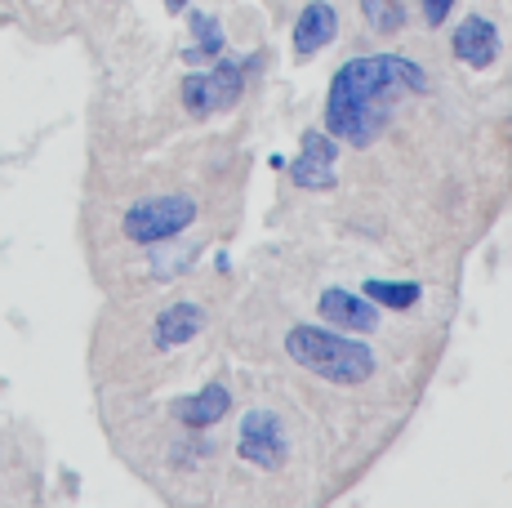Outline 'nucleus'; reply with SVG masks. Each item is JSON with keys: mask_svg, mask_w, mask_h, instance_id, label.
<instances>
[{"mask_svg": "<svg viewBox=\"0 0 512 508\" xmlns=\"http://www.w3.org/2000/svg\"><path fill=\"white\" fill-rule=\"evenodd\" d=\"M406 94H428V72L415 58L366 54L334 72L326 94V134L334 143L366 152L388 130V116Z\"/></svg>", "mask_w": 512, "mask_h": 508, "instance_id": "obj_1", "label": "nucleus"}, {"mask_svg": "<svg viewBox=\"0 0 512 508\" xmlns=\"http://www.w3.org/2000/svg\"><path fill=\"white\" fill-rule=\"evenodd\" d=\"M285 357L294 366H303L308 375L339 384V388L366 384V379H374V370H379V357L361 339L339 335V330H326V326H290L285 330Z\"/></svg>", "mask_w": 512, "mask_h": 508, "instance_id": "obj_2", "label": "nucleus"}, {"mask_svg": "<svg viewBox=\"0 0 512 508\" xmlns=\"http://www.w3.org/2000/svg\"><path fill=\"white\" fill-rule=\"evenodd\" d=\"M196 214H201V205L187 197V192H156V197L134 201L121 214V232L134 246H161V241L183 237L196 223Z\"/></svg>", "mask_w": 512, "mask_h": 508, "instance_id": "obj_3", "label": "nucleus"}, {"mask_svg": "<svg viewBox=\"0 0 512 508\" xmlns=\"http://www.w3.org/2000/svg\"><path fill=\"white\" fill-rule=\"evenodd\" d=\"M285 455H290V433H285V424L263 406L250 410V415L241 419V433H236V459L259 468V473H272V468L285 464Z\"/></svg>", "mask_w": 512, "mask_h": 508, "instance_id": "obj_4", "label": "nucleus"}, {"mask_svg": "<svg viewBox=\"0 0 512 508\" xmlns=\"http://www.w3.org/2000/svg\"><path fill=\"white\" fill-rule=\"evenodd\" d=\"M334 161H339V143L326 130H308L303 134V152L294 156L290 179L294 188H334Z\"/></svg>", "mask_w": 512, "mask_h": 508, "instance_id": "obj_5", "label": "nucleus"}, {"mask_svg": "<svg viewBox=\"0 0 512 508\" xmlns=\"http://www.w3.org/2000/svg\"><path fill=\"white\" fill-rule=\"evenodd\" d=\"M450 54H455L464 67H472V72H486V67H495V58H499V32H495V23H490L486 14H468L464 23L455 27V36H450Z\"/></svg>", "mask_w": 512, "mask_h": 508, "instance_id": "obj_6", "label": "nucleus"}, {"mask_svg": "<svg viewBox=\"0 0 512 508\" xmlns=\"http://www.w3.org/2000/svg\"><path fill=\"white\" fill-rule=\"evenodd\" d=\"M317 304H321V317L339 330H379L383 326V308L370 304V299L357 295V290L330 286V290H321Z\"/></svg>", "mask_w": 512, "mask_h": 508, "instance_id": "obj_7", "label": "nucleus"}, {"mask_svg": "<svg viewBox=\"0 0 512 508\" xmlns=\"http://www.w3.org/2000/svg\"><path fill=\"white\" fill-rule=\"evenodd\" d=\"M334 36H339V14H334V5L330 0H312V5H303L299 23H294V54L299 58L321 54Z\"/></svg>", "mask_w": 512, "mask_h": 508, "instance_id": "obj_8", "label": "nucleus"}, {"mask_svg": "<svg viewBox=\"0 0 512 508\" xmlns=\"http://www.w3.org/2000/svg\"><path fill=\"white\" fill-rule=\"evenodd\" d=\"M228 410H232V388L214 379V384H205L201 393L183 397V402L174 406V415H179L183 428H192V433H205V428H214L219 419H228Z\"/></svg>", "mask_w": 512, "mask_h": 508, "instance_id": "obj_9", "label": "nucleus"}, {"mask_svg": "<svg viewBox=\"0 0 512 508\" xmlns=\"http://www.w3.org/2000/svg\"><path fill=\"white\" fill-rule=\"evenodd\" d=\"M152 330H156V348H165V353H170V348H183L205 330V308L187 304V299H174V304L156 317Z\"/></svg>", "mask_w": 512, "mask_h": 508, "instance_id": "obj_10", "label": "nucleus"}, {"mask_svg": "<svg viewBox=\"0 0 512 508\" xmlns=\"http://www.w3.org/2000/svg\"><path fill=\"white\" fill-rule=\"evenodd\" d=\"M183 107L192 116H210V112H223V94H219V81L214 72H192L183 81Z\"/></svg>", "mask_w": 512, "mask_h": 508, "instance_id": "obj_11", "label": "nucleus"}, {"mask_svg": "<svg viewBox=\"0 0 512 508\" xmlns=\"http://www.w3.org/2000/svg\"><path fill=\"white\" fill-rule=\"evenodd\" d=\"M419 295H423V290L415 286V281H379V277L366 281V299H370V304H379V308H388V312L415 308Z\"/></svg>", "mask_w": 512, "mask_h": 508, "instance_id": "obj_12", "label": "nucleus"}, {"mask_svg": "<svg viewBox=\"0 0 512 508\" xmlns=\"http://www.w3.org/2000/svg\"><path fill=\"white\" fill-rule=\"evenodd\" d=\"M361 5H366L370 27H379L383 36H388V32H397V27L406 23V9H401L397 0H361Z\"/></svg>", "mask_w": 512, "mask_h": 508, "instance_id": "obj_13", "label": "nucleus"}, {"mask_svg": "<svg viewBox=\"0 0 512 508\" xmlns=\"http://www.w3.org/2000/svg\"><path fill=\"white\" fill-rule=\"evenodd\" d=\"M192 27H196V36H205V45H201L205 54H223V32L210 14H192Z\"/></svg>", "mask_w": 512, "mask_h": 508, "instance_id": "obj_14", "label": "nucleus"}, {"mask_svg": "<svg viewBox=\"0 0 512 508\" xmlns=\"http://www.w3.org/2000/svg\"><path fill=\"white\" fill-rule=\"evenodd\" d=\"M450 5H455V0H419L423 23H428V27H441V23H446V14H450Z\"/></svg>", "mask_w": 512, "mask_h": 508, "instance_id": "obj_15", "label": "nucleus"}, {"mask_svg": "<svg viewBox=\"0 0 512 508\" xmlns=\"http://www.w3.org/2000/svg\"><path fill=\"white\" fill-rule=\"evenodd\" d=\"M165 5H170V9H183V5H187V0H165Z\"/></svg>", "mask_w": 512, "mask_h": 508, "instance_id": "obj_16", "label": "nucleus"}]
</instances>
